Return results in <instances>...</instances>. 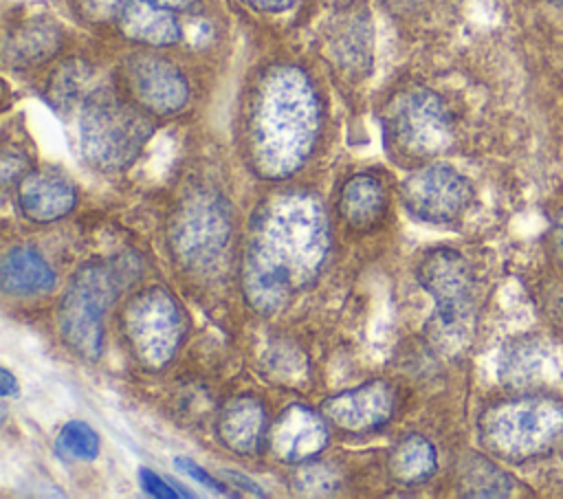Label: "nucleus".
I'll return each mask as SVG.
<instances>
[{"label":"nucleus","mask_w":563,"mask_h":499,"mask_svg":"<svg viewBox=\"0 0 563 499\" xmlns=\"http://www.w3.org/2000/svg\"><path fill=\"white\" fill-rule=\"evenodd\" d=\"M231 235V204L224 196L207 189L185 196L167 226V244L174 262L196 275H211L222 266Z\"/></svg>","instance_id":"7"},{"label":"nucleus","mask_w":563,"mask_h":499,"mask_svg":"<svg viewBox=\"0 0 563 499\" xmlns=\"http://www.w3.org/2000/svg\"><path fill=\"white\" fill-rule=\"evenodd\" d=\"M303 468L297 470V490L301 492H310V495H323V492H332L336 486L334 473L325 466V464H312L306 462L301 464Z\"/></svg>","instance_id":"24"},{"label":"nucleus","mask_w":563,"mask_h":499,"mask_svg":"<svg viewBox=\"0 0 563 499\" xmlns=\"http://www.w3.org/2000/svg\"><path fill=\"white\" fill-rule=\"evenodd\" d=\"M132 356L145 369H163L183 345L185 310L163 286H150L130 297L121 317Z\"/></svg>","instance_id":"8"},{"label":"nucleus","mask_w":563,"mask_h":499,"mask_svg":"<svg viewBox=\"0 0 563 499\" xmlns=\"http://www.w3.org/2000/svg\"><path fill=\"white\" fill-rule=\"evenodd\" d=\"M18 207L31 222H55L77 204V191L57 171H29L18 185Z\"/></svg>","instance_id":"16"},{"label":"nucleus","mask_w":563,"mask_h":499,"mask_svg":"<svg viewBox=\"0 0 563 499\" xmlns=\"http://www.w3.org/2000/svg\"><path fill=\"white\" fill-rule=\"evenodd\" d=\"M389 196L380 178L374 174H356L345 180L339 191V213L347 226L367 233L387 215Z\"/></svg>","instance_id":"17"},{"label":"nucleus","mask_w":563,"mask_h":499,"mask_svg":"<svg viewBox=\"0 0 563 499\" xmlns=\"http://www.w3.org/2000/svg\"><path fill=\"white\" fill-rule=\"evenodd\" d=\"M136 275V259L121 255L88 262L70 277L57 310V328L68 350L86 361L101 356L106 312Z\"/></svg>","instance_id":"3"},{"label":"nucleus","mask_w":563,"mask_h":499,"mask_svg":"<svg viewBox=\"0 0 563 499\" xmlns=\"http://www.w3.org/2000/svg\"><path fill=\"white\" fill-rule=\"evenodd\" d=\"M550 244H552V253L559 262H563V207L556 213L554 222H552V231H550Z\"/></svg>","instance_id":"28"},{"label":"nucleus","mask_w":563,"mask_h":499,"mask_svg":"<svg viewBox=\"0 0 563 499\" xmlns=\"http://www.w3.org/2000/svg\"><path fill=\"white\" fill-rule=\"evenodd\" d=\"M2 290L13 297L46 295L55 288V270L31 246H13L0 264Z\"/></svg>","instance_id":"18"},{"label":"nucleus","mask_w":563,"mask_h":499,"mask_svg":"<svg viewBox=\"0 0 563 499\" xmlns=\"http://www.w3.org/2000/svg\"><path fill=\"white\" fill-rule=\"evenodd\" d=\"M244 2L264 13H282V11H288L297 0H244Z\"/></svg>","instance_id":"29"},{"label":"nucleus","mask_w":563,"mask_h":499,"mask_svg":"<svg viewBox=\"0 0 563 499\" xmlns=\"http://www.w3.org/2000/svg\"><path fill=\"white\" fill-rule=\"evenodd\" d=\"M330 251V222L321 200L288 191L260 207L242 255V292L260 314L284 310L312 286Z\"/></svg>","instance_id":"1"},{"label":"nucleus","mask_w":563,"mask_h":499,"mask_svg":"<svg viewBox=\"0 0 563 499\" xmlns=\"http://www.w3.org/2000/svg\"><path fill=\"white\" fill-rule=\"evenodd\" d=\"M548 2H552V4L559 7V9H563V0H548Z\"/></svg>","instance_id":"33"},{"label":"nucleus","mask_w":563,"mask_h":499,"mask_svg":"<svg viewBox=\"0 0 563 499\" xmlns=\"http://www.w3.org/2000/svg\"><path fill=\"white\" fill-rule=\"evenodd\" d=\"M128 4L130 0H79L81 13L92 22L119 20V15Z\"/></svg>","instance_id":"26"},{"label":"nucleus","mask_w":563,"mask_h":499,"mask_svg":"<svg viewBox=\"0 0 563 499\" xmlns=\"http://www.w3.org/2000/svg\"><path fill=\"white\" fill-rule=\"evenodd\" d=\"M216 435L238 455H257L268 437V413L253 396H238L222 404L216 418Z\"/></svg>","instance_id":"15"},{"label":"nucleus","mask_w":563,"mask_h":499,"mask_svg":"<svg viewBox=\"0 0 563 499\" xmlns=\"http://www.w3.org/2000/svg\"><path fill=\"white\" fill-rule=\"evenodd\" d=\"M321 127L317 90L299 66L271 68L253 99L249 121V156L253 169L268 180L297 174L310 158Z\"/></svg>","instance_id":"2"},{"label":"nucleus","mask_w":563,"mask_h":499,"mask_svg":"<svg viewBox=\"0 0 563 499\" xmlns=\"http://www.w3.org/2000/svg\"><path fill=\"white\" fill-rule=\"evenodd\" d=\"M227 473H229V477L233 479L235 486H242L244 490H249V492H253V495H257V497L264 495V490H262L253 479H249V477H244V475H240V473H233V470H227Z\"/></svg>","instance_id":"31"},{"label":"nucleus","mask_w":563,"mask_h":499,"mask_svg":"<svg viewBox=\"0 0 563 499\" xmlns=\"http://www.w3.org/2000/svg\"><path fill=\"white\" fill-rule=\"evenodd\" d=\"M0 393H2V398L18 396V393H20V389H18V380H15V376H13L7 367H2V369H0Z\"/></svg>","instance_id":"30"},{"label":"nucleus","mask_w":563,"mask_h":499,"mask_svg":"<svg viewBox=\"0 0 563 499\" xmlns=\"http://www.w3.org/2000/svg\"><path fill=\"white\" fill-rule=\"evenodd\" d=\"M128 90L147 114L169 117L185 108L189 99V84L183 70L154 53L132 55L123 66Z\"/></svg>","instance_id":"12"},{"label":"nucleus","mask_w":563,"mask_h":499,"mask_svg":"<svg viewBox=\"0 0 563 499\" xmlns=\"http://www.w3.org/2000/svg\"><path fill=\"white\" fill-rule=\"evenodd\" d=\"M268 440L277 459L286 464H306L328 446V420L306 404H290L273 422Z\"/></svg>","instance_id":"14"},{"label":"nucleus","mask_w":563,"mask_h":499,"mask_svg":"<svg viewBox=\"0 0 563 499\" xmlns=\"http://www.w3.org/2000/svg\"><path fill=\"white\" fill-rule=\"evenodd\" d=\"M499 380L523 393L563 387V343L543 334L512 339L499 356Z\"/></svg>","instance_id":"11"},{"label":"nucleus","mask_w":563,"mask_h":499,"mask_svg":"<svg viewBox=\"0 0 563 499\" xmlns=\"http://www.w3.org/2000/svg\"><path fill=\"white\" fill-rule=\"evenodd\" d=\"M387 136L396 154L409 160H431L453 145V121L444 101L427 90L411 88L387 108Z\"/></svg>","instance_id":"9"},{"label":"nucleus","mask_w":563,"mask_h":499,"mask_svg":"<svg viewBox=\"0 0 563 499\" xmlns=\"http://www.w3.org/2000/svg\"><path fill=\"white\" fill-rule=\"evenodd\" d=\"M152 2H154V4H158V7L172 9V11H180V9L189 7V2H191V0H152Z\"/></svg>","instance_id":"32"},{"label":"nucleus","mask_w":563,"mask_h":499,"mask_svg":"<svg viewBox=\"0 0 563 499\" xmlns=\"http://www.w3.org/2000/svg\"><path fill=\"white\" fill-rule=\"evenodd\" d=\"M174 466H176L178 470H183L185 475H189L194 481H198V484H202V486L216 490L218 495H233L224 481H220L218 477L211 475V470H205L200 464H196L194 459H189V457H185V455L174 457Z\"/></svg>","instance_id":"25"},{"label":"nucleus","mask_w":563,"mask_h":499,"mask_svg":"<svg viewBox=\"0 0 563 499\" xmlns=\"http://www.w3.org/2000/svg\"><path fill=\"white\" fill-rule=\"evenodd\" d=\"M117 22L121 33L139 44L172 46L180 40V24L174 11L152 0H130Z\"/></svg>","instance_id":"19"},{"label":"nucleus","mask_w":563,"mask_h":499,"mask_svg":"<svg viewBox=\"0 0 563 499\" xmlns=\"http://www.w3.org/2000/svg\"><path fill=\"white\" fill-rule=\"evenodd\" d=\"M51 48H55V40L51 37L48 29L29 26L24 33L15 37L11 51L15 53V62H37L44 59L51 53Z\"/></svg>","instance_id":"23"},{"label":"nucleus","mask_w":563,"mask_h":499,"mask_svg":"<svg viewBox=\"0 0 563 499\" xmlns=\"http://www.w3.org/2000/svg\"><path fill=\"white\" fill-rule=\"evenodd\" d=\"M486 453L508 464L545 457L563 442V400L552 393H521L488 404L477 422Z\"/></svg>","instance_id":"4"},{"label":"nucleus","mask_w":563,"mask_h":499,"mask_svg":"<svg viewBox=\"0 0 563 499\" xmlns=\"http://www.w3.org/2000/svg\"><path fill=\"white\" fill-rule=\"evenodd\" d=\"M152 130L147 112L112 88H95L79 106V149L95 169L119 171L132 165Z\"/></svg>","instance_id":"5"},{"label":"nucleus","mask_w":563,"mask_h":499,"mask_svg":"<svg viewBox=\"0 0 563 499\" xmlns=\"http://www.w3.org/2000/svg\"><path fill=\"white\" fill-rule=\"evenodd\" d=\"M387 468L400 486H418L433 477L438 468L435 446L420 433L400 437L387 457Z\"/></svg>","instance_id":"20"},{"label":"nucleus","mask_w":563,"mask_h":499,"mask_svg":"<svg viewBox=\"0 0 563 499\" xmlns=\"http://www.w3.org/2000/svg\"><path fill=\"white\" fill-rule=\"evenodd\" d=\"M473 193L471 180L444 163L418 167L400 187L405 209L416 220L429 224H451L460 220L471 207Z\"/></svg>","instance_id":"10"},{"label":"nucleus","mask_w":563,"mask_h":499,"mask_svg":"<svg viewBox=\"0 0 563 499\" xmlns=\"http://www.w3.org/2000/svg\"><path fill=\"white\" fill-rule=\"evenodd\" d=\"M394 389L385 380H367L323 400L321 413L334 429L365 435L383 429L394 415Z\"/></svg>","instance_id":"13"},{"label":"nucleus","mask_w":563,"mask_h":499,"mask_svg":"<svg viewBox=\"0 0 563 499\" xmlns=\"http://www.w3.org/2000/svg\"><path fill=\"white\" fill-rule=\"evenodd\" d=\"M457 490L464 497H510L515 479L486 455H468L457 470Z\"/></svg>","instance_id":"21"},{"label":"nucleus","mask_w":563,"mask_h":499,"mask_svg":"<svg viewBox=\"0 0 563 499\" xmlns=\"http://www.w3.org/2000/svg\"><path fill=\"white\" fill-rule=\"evenodd\" d=\"M139 484H141V488H143L147 495L158 497V499H176V497H180V492H178V488H176L174 481L163 479L161 475H156V473H154L152 468H147V466H141V468H139Z\"/></svg>","instance_id":"27"},{"label":"nucleus","mask_w":563,"mask_h":499,"mask_svg":"<svg viewBox=\"0 0 563 499\" xmlns=\"http://www.w3.org/2000/svg\"><path fill=\"white\" fill-rule=\"evenodd\" d=\"M418 281L431 295L435 308L429 321L431 339L457 352L468 343L475 317V273L455 248H433L418 264Z\"/></svg>","instance_id":"6"},{"label":"nucleus","mask_w":563,"mask_h":499,"mask_svg":"<svg viewBox=\"0 0 563 499\" xmlns=\"http://www.w3.org/2000/svg\"><path fill=\"white\" fill-rule=\"evenodd\" d=\"M55 451L59 457L92 462L101 451V440L97 431L84 420H68L55 440Z\"/></svg>","instance_id":"22"}]
</instances>
